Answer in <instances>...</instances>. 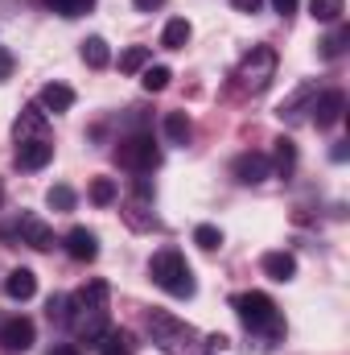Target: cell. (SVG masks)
<instances>
[{"label":"cell","instance_id":"obj_37","mask_svg":"<svg viewBox=\"0 0 350 355\" xmlns=\"http://www.w3.org/2000/svg\"><path fill=\"white\" fill-rule=\"evenodd\" d=\"M0 198H4V194H0Z\"/></svg>","mask_w":350,"mask_h":355},{"label":"cell","instance_id":"obj_17","mask_svg":"<svg viewBox=\"0 0 350 355\" xmlns=\"http://www.w3.org/2000/svg\"><path fill=\"white\" fill-rule=\"evenodd\" d=\"M161 132H165V141H169V145H190V137H194L190 116H185V112H169V116L161 120Z\"/></svg>","mask_w":350,"mask_h":355},{"label":"cell","instance_id":"obj_27","mask_svg":"<svg viewBox=\"0 0 350 355\" xmlns=\"http://www.w3.org/2000/svg\"><path fill=\"white\" fill-rule=\"evenodd\" d=\"M116 194H120V190H116L111 178H95V182H91V202H95V207H111Z\"/></svg>","mask_w":350,"mask_h":355},{"label":"cell","instance_id":"obj_36","mask_svg":"<svg viewBox=\"0 0 350 355\" xmlns=\"http://www.w3.org/2000/svg\"><path fill=\"white\" fill-rule=\"evenodd\" d=\"M132 4H136V8H140V12H153V8H161V4H165V0H132Z\"/></svg>","mask_w":350,"mask_h":355},{"label":"cell","instance_id":"obj_1","mask_svg":"<svg viewBox=\"0 0 350 355\" xmlns=\"http://www.w3.org/2000/svg\"><path fill=\"white\" fill-rule=\"evenodd\" d=\"M231 306H235V314H239V322H243L248 331L268 335V339H280V335H284L280 310H276V302H272L268 293H260V289H252V293H235Z\"/></svg>","mask_w":350,"mask_h":355},{"label":"cell","instance_id":"obj_13","mask_svg":"<svg viewBox=\"0 0 350 355\" xmlns=\"http://www.w3.org/2000/svg\"><path fill=\"white\" fill-rule=\"evenodd\" d=\"M4 293H8L12 302H29V297L37 293V277H33V268H12V272L4 277Z\"/></svg>","mask_w":350,"mask_h":355},{"label":"cell","instance_id":"obj_9","mask_svg":"<svg viewBox=\"0 0 350 355\" xmlns=\"http://www.w3.org/2000/svg\"><path fill=\"white\" fill-rule=\"evenodd\" d=\"M33 322L29 318H8L4 327H0V343H4V352H29L33 347Z\"/></svg>","mask_w":350,"mask_h":355},{"label":"cell","instance_id":"obj_12","mask_svg":"<svg viewBox=\"0 0 350 355\" xmlns=\"http://www.w3.org/2000/svg\"><path fill=\"white\" fill-rule=\"evenodd\" d=\"M95 343H99V355H136V335H132V331H116V327H107Z\"/></svg>","mask_w":350,"mask_h":355},{"label":"cell","instance_id":"obj_5","mask_svg":"<svg viewBox=\"0 0 350 355\" xmlns=\"http://www.w3.org/2000/svg\"><path fill=\"white\" fill-rule=\"evenodd\" d=\"M272 75H276V50L272 46H252V54L239 62V83L248 91H264L272 83Z\"/></svg>","mask_w":350,"mask_h":355},{"label":"cell","instance_id":"obj_30","mask_svg":"<svg viewBox=\"0 0 350 355\" xmlns=\"http://www.w3.org/2000/svg\"><path fill=\"white\" fill-rule=\"evenodd\" d=\"M46 314H50V322H66L71 318V297L66 293H54L50 306H46Z\"/></svg>","mask_w":350,"mask_h":355},{"label":"cell","instance_id":"obj_29","mask_svg":"<svg viewBox=\"0 0 350 355\" xmlns=\"http://www.w3.org/2000/svg\"><path fill=\"white\" fill-rule=\"evenodd\" d=\"M46 202H50L54 211H75V190H71V186H50Z\"/></svg>","mask_w":350,"mask_h":355},{"label":"cell","instance_id":"obj_26","mask_svg":"<svg viewBox=\"0 0 350 355\" xmlns=\"http://www.w3.org/2000/svg\"><path fill=\"white\" fill-rule=\"evenodd\" d=\"M169 67H145V75H140V83H145V91L149 95H157V91H165L169 87Z\"/></svg>","mask_w":350,"mask_h":355},{"label":"cell","instance_id":"obj_3","mask_svg":"<svg viewBox=\"0 0 350 355\" xmlns=\"http://www.w3.org/2000/svg\"><path fill=\"white\" fill-rule=\"evenodd\" d=\"M116 162H120L124 170H132V174H153V170L161 166V149L153 145L149 132H136V137H124V141H120Z\"/></svg>","mask_w":350,"mask_h":355},{"label":"cell","instance_id":"obj_14","mask_svg":"<svg viewBox=\"0 0 350 355\" xmlns=\"http://www.w3.org/2000/svg\"><path fill=\"white\" fill-rule=\"evenodd\" d=\"M37 107H46V112H71L75 107V91L66 87V83H46L42 95H37Z\"/></svg>","mask_w":350,"mask_h":355},{"label":"cell","instance_id":"obj_28","mask_svg":"<svg viewBox=\"0 0 350 355\" xmlns=\"http://www.w3.org/2000/svg\"><path fill=\"white\" fill-rule=\"evenodd\" d=\"M347 42H350V29H334L326 42H317V46H322V58H338V54L347 50Z\"/></svg>","mask_w":350,"mask_h":355},{"label":"cell","instance_id":"obj_31","mask_svg":"<svg viewBox=\"0 0 350 355\" xmlns=\"http://www.w3.org/2000/svg\"><path fill=\"white\" fill-rule=\"evenodd\" d=\"M272 12H280V17H293V12H297V0H272Z\"/></svg>","mask_w":350,"mask_h":355},{"label":"cell","instance_id":"obj_18","mask_svg":"<svg viewBox=\"0 0 350 355\" xmlns=\"http://www.w3.org/2000/svg\"><path fill=\"white\" fill-rule=\"evenodd\" d=\"M313 99H317V87H313V83H301V87L280 103V116H284V120H293V116H301V112H305V103H313Z\"/></svg>","mask_w":350,"mask_h":355},{"label":"cell","instance_id":"obj_8","mask_svg":"<svg viewBox=\"0 0 350 355\" xmlns=\"http://www.w3.org/2000/svg\"><path fill=\"white\" fill-rule=\"evenodd\" d=\"M17 236H21V244H29V248H37V252H50V248H54L50 223H42L37 215H21V219H17Z\"/></svg>","mask_w":350,"mask_h":355},{"label":"cell","instance_id":"obj_21","mask_svg":"<svg viewBox=\"0 0 350 355\" xmlns=\"http://www.w3.org/2000/svg\"><path fill=\"white\" fill-rule=\"evenodd\" d=\"M83 62H87L91 71H103V67L111 62V50H107L103 37H87V42H83Z\"/></svg>","mask_w":350,"mask_h":355},{"label":"cell","instance_id":"obj_23","mask_svg":"<svg viewBox=\"0 0 350 355\" xmlns=\"http://www.w3.org/2000/svg\"><path fill=\"white\" fill-rule=\"evenodd\" d=\"M342 12H347V0H309V17H313V21L334 25Z\"/></svg>","mask_w":350,"mask_h":355},{"label":"cell","instance_id":"obj_20","mask_svg":"<svg viewBox=\"0 0 350 355\" xmlns=\"http://www.w3.org/2000/svg\"><path fill=\"white\" fill-rule=\"evenodd\" d=\"M293 166H297V145L288 141V137H280L276 141V157H272V174H293Z\"/></svg>","mask_w":350,"mask_h":355},{"label":"cell","instance_id":"obj_19","mask_svg":"<svg viewBox=\"0 0 350 355\" xmlns=\"http://www.w3.org/2000/svg\"><path fill=\"white\" fill-rule=\"evenodd\" d=\"M190 33H194V29H190V21H185V17H174V21L161 29V46H165V50H185Z\"/></svg>","mask_w":350,"mask_h":355},{"label":"cell","instance_id":"obj_10","mask_svg":"<svg viewBox=\"0 0 350 355\" xmlns=\"http://www.w3.org/2000/svg\"><path fill=\"white\" fill-rule=\"evenodd\" d=\"M50 157H54V145H50L46 137L17 145V166H21V170H42V166H50Z\"/></svg>","mask_w":350,"mask_h":355},{"label":"cell","instance_id":"obj_4","mask_svg":"<svg viewBox=\"0 0 350 355\" xmlns=\"http://www.w3.org/2000/svg\"><path fill=\"white\" fill-rule=\"evenodd\" d=\"M145 322H149V335H153V343L161 352H185L194 343V327H185L181 318L165 314V310H149Z\"/></svg>","mask_w":350,"mask_h":355},{"label":"cell","instance_id":"obj_16","mask_svg":"<svg viewBox=\"0 0 350 355\" xmlns=\"http://www.w3.org/2000/svg\"><path fill=\"white\" fill-rule=\"evenodd\" d=\"M260 268L272 281H293V277H297V261H293L288 252H264Z\"/></svg>","mask_w":350,"mask_h":355},{"label":"cell","instance_id":"obj_2","mask_svg":"<svg viewBox=\"0 0 350 355\" xmlns=\"http://www.w3.org/2000/svg\"><path fill=\"white\" fill-rule=\"evenodd\" d=\"M149 277L169 293V297H194V272L185 265V257L177 252V248H161L153 261H149Z\"/></svg>","mask_w":350,"mask_h":355},{"label":"cell","instance_id":"obj_22","mask_svg":"<svg viewBox=\"0 0 350 355\" xmlns=\"http://www.w3.org/2000/svg\"><path fill=\"white\" fill-rule=\"evenodd\" d=\"M149 58H153V50H149V46H128V50L120 54V71H124V75H136V71H145V67H149Z\"/></svg>","mask_w":350,"mask_h":355},{"label":"cell","instance_id":"obj_34","mask_svg":"<svg viewBox=\"0 0 350 355\" xmlns=\"http://www.w3.org/2000/svg\"><path fill=\"white\" fill-rule=\"evenodd\" d=\"M231 4H235V12H260L264 0H231Z\"/></svg>","mask_w":350,"mask_h":355},{"label":"cell","instance_id":"obj_6","mask_svg":"<svg viewBox=\"0 0 350 355\" xmlns=\"http://www.w3.org/2000/svg\"><path fill=\"white\" fill-rule=\"evenodd\" d=\"M231 170H235V178H239L243 186H260V182L272 178V157H268V153H239Z\"/></svg>","mask_w":350,"mask_h":355},{"label":"cell","instance_id":"obj_33","mask_svg":"<svg viewBox=\"0 0 350 355\" xmlns=\"http://www.w3.org/2000/svg\"><path fill=\"white\" fill-rule=\"evenodd\" d=\"M8 75H12V54H8V50H0V83H4Z\"/></svg>","mask_w":350,"mask_h":355},{"label":"cell","instance_id":"obj_7","mask_svg":"<svg viewBox=\"0 0 350 355\" xmlns=\"http://www.w3.org/2000/svg\"><path fill=\"white\" fill-rule=\"evenodd\" d=\"M309 112H313V124H317V128H334V124L342 120V112H347V95H342V91H322Z\"/></svg>","mask_w":350,"mask_h":355},{"label":"cell","instance_id":"obj_35","mask_svg":"<svg viewBox=\"0 0 350 355\" xmlns=\"http://www.w3.org/2000/svg\"><path fill=\"white\" fill-rule=\"evenodd\" d=\"M50 355H83L75 343H58V347H50Z\"/></svg>","mask_w":350,"mask_h":355},{"label":"cell","instance_id":"obj_32","mask_svg":"<svg viewBox=\"0 0 350 355\" xmlns=\"http://www.w3.org/2000/svg\"><path fill=\"white\" fill-rule=\"evenodd\" d=\"M347 157H350V145H347V141H338V145L330 149V162H338V166H342Z\"/></svg>","mask_w":350,"mask_h":355},{"label":"cell","instance_id":"obj_15","mask_svg":"<svg viewBox=\"0 0 350 355\" xmlns=\"http://www.w3.org/2000/svg\"><path fill=\"white\" fill-rule=\"evenodd\" d=\"M42 124H46V112H42V107H25V112L17 116V124H12L17 145H21V141H37V137H42Z\"/></svg>","mask_w":350,"mask_h":355},{"label":"cell","instance_id":"obj_25","mask_svg":"<svg viewBox=\"0 0 350 355\" xmlns=\"http://www.w3.org/2000/svg\"><path fill=\"white\" fill-rule=\"evenodd\" d=\"M46 8H54L58 17H83V12H91L95 8V0H42Z\"/></svg>","mask_w":350,"mask_h":355},{"label":"cell","instance_id":"obj_11","mask_svg":"<svg viewBox=\"0 0 350 355\" xmlns=\"http://www.w3.org/2000/svg\"><path fill=\"white\" fill-rule=\"evenodd\" d=\"M66 252H71L75 261H95V257H99V236H95L91 227H71V232H66Z\"/></svg>","mask_w":350,"mask_h":355},{"label":"cell","instance_id":"obj_24","mask_svg":"<svg viewBox=\"0 0 350 355\" xmlns=\"http://www.w3.org/2000/svg\"><path fill=\"white\" fill-rule=\"evenodd\" d=\"M194 244H198L202 252H214V248H223V232H219L214 223H198V227H194Z\"/></svg>","mask_w":350,"mask_h":355}]
</instances>
